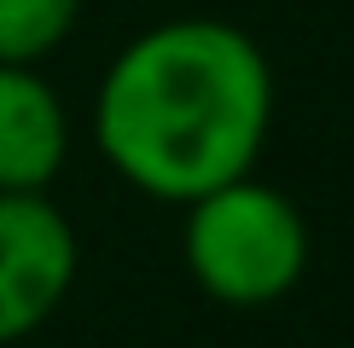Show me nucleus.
I'll return each mask as SVG.
<instances>
[{
	"label": "nucleus",
	"instance_id": "obj_1",
	"mask_svg": "<svg viewBox=\"0 0 354 348\" xmlns=\"http://www.w3.org/2000/svg\"><path fill=\"white\" fill-rule=\"evenodd\" d=\"M273 64L227 18L140 29L93 87V145L151 203H192L256 174L273 134Z\"/></svg>",
	"mask_w": 354,
	"mask_h": 348
},
{
	"label": "nucleus",
	"instance_id": "obj_2",
	"mask_svg": "<svg viewBox=\"0 0 354 348\" xmlns=\"http://www.w3.org/2000/svg\"><path fill=\"white\" fill-rule=\"evenodd\" d=\"M180 209V261L192 284L221 308H273L314 261V232L297 197L256 174H239Z\"/></svg>",
	"mask_w": 354,
	"mask_h": 348
},
{
	"label": "nucleus",
	"instance_id": "obj_3",
	"mask_svg": "<svg viewBox=\"0 0 354 348\" xmlns=\"http://www.w3.org/2000/svg\"><path fill=\"white\" fill-rule=\"evenodd\" d=\"M82 238L47 192H0V348L29 342L70 302Z\"/></svg>",
	"mask_w": 354,
	"mask_h": 348
},
{
	"label": "nucleus",
	"instance_id": "obj_4",
	"mask_svg": "<svg viewBox=\"0 0 354 348\" xmlns=\"http://www.w3.org/2000/svg\"><path fill=\"white\" fill-rule=\"evenodd\" d=\"M70 163V110L41 64H0V192H47Z\"/></svg>",
	"mask_w": 354,
	"mask_h": 348
},
{
	"label": "nucleus",
	"instance_id": "obj_5",
	"mask_svg": "<svg viewBox=\"0 0 354 348\" xmlns=\"http://www.w3.org/2000/svg\"><path fill=\"white\" fill-rule=\"evenodd\" d=\"M82 0H0V64H41L70 41Z\"/></svg>",
	"mask_w": 354,
	"mask_h": 348
}]
</instances>
